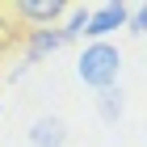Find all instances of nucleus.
I'll list each match as a JSON object with an SVG mask.
<instances>
[{
	"label": "nucleus",
	"instance_id": "obj_2",
	"mask_svg": "<svg viewBox=\"0 0 147 147\" xmlns=\"http://www.w3.org/2000/svg\"><path fill=\"white\" fill-rule=\"evenodd\" d=\"M126 17H130V4H122V0H105V4L88 9L84 38H88V42H109V34L126 30Z\"/></svg>",
	"mask_w": 147,
	"mask_h": 147
},
{
	"label": "nucleus",
	"instance_id": "obj_3",
	"mask_svg": "<svg viewBox=\"0 0 147 147\" xmlns=\"http://www.w3.org/2000/svg\"><path fill=\"white\" fill-rule=\"evenodd\" d=\"M17 17L34 21V30H46L67 17V4L63 0H17Z\"/></svg>",
	"mask_w": 147,
	"mask_h": 147
},
{
	"label": "nucleus",
	"instance_id": "obj_8",
	"mask_svg": "<svg viewBox=\"0 0 147 147\" xmlns=\"http://www.w3.org/2000/svg\"><path fill=\"white\" fill-rule=\"evenodd\" d=\"M126 30H130V38H143V30H147V9H143V4H135V9H130Z\"/></svg>",
	"mask_w": 147,
	"mask_h": 147
},
{
	"label": "nucleus",
	"instance_id": "obj_6",
	"mask_svg": "<svg viewBox=\"0 0 147 147\" xmlns=\"http://www.w3.org/2000/svg\"><path fill=\"white\" fill-rule=\"evenodd\" d=\"M97 109H101L105 122H118V118H122V92H118V88H105L101 97H97Z\"/></svg>",
	"mask_w": 147,
	"mask_h": 147
},
{
	"label": "nucleus",
	"instance_id": "obj_5",
	"mask_svg": "<svg viewBox=\"0 0 147 147\" xmlns=\"http://www.w3.org/2000/svg\"><path fill=\"white\" fill-rule=\"evenodd\" d=\"M59 46H63V34H59V25H46V30H30V42H25V55H30V63H38V59L55 55Z\"/></svg>",
	"mask_w": 147,
	"mask_h": 147
},
{
	"label": "nucleus",
	"instance_id": "obj_7",
	"mask_svg": "<svg viewBox=\"0 0 147 147\" xmlns=\"http://www.w3.org/2000/svg\"><path fill=\"white\" fill-rule=\"evenodd\" d=\"M84 21H88V9H67V21L59 25L63 42H71V38H80V34H84Z\"/></svg>",
	"mask_w": 147,
	"mask_h": 147
},
{
	"label": "nucleus",
	"instance_id": "obj_9",
	"mask_svg": "<svg viewBox=\"0 0 147 147\" xmlns=\"http://www.w3.org/2000/svg\"><path fill=\"white\" fill-rule=\"evenodd\" d=\"M9 38H13V34H9V25L0 21V51H4V46H9Z\"/></svg>",
	"mask_w": 147,
	"mask_h": 147
},
{
	"label": "nucleus",
	"instance_id": "obj_4",
	"mask_svg": "<svg viewBox=\"0 0 147 147\" xmlns=\"http://www.w3.org/2000/svg\"><path fill=\"white\" fill-rule=\"evenodd\" d=\"M63 143H67V122L55 113H42L30 126V147H63Z\"/></svg>",
	"mask_w": 147,
	"mask_h": 147
},
{
	"label": "nucleus",
	"instance_id": "obj_1",
	"mask_svg": "<svg viewBox=\"0 0 147 147\" xmlns=\"http://www.w3.org/2000/svg\"><path fill=\"white\" fill-rule=\"evenodd\" d=\"M76 76L88 84V88L105 92L118 84V76H122V51L113 42H88L84 51H80L76 59Z\"/></svg>",
	"mask_w": 147,
	"mask_h": 147
}]
</instances>
